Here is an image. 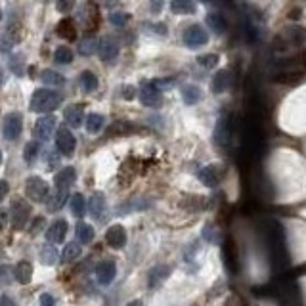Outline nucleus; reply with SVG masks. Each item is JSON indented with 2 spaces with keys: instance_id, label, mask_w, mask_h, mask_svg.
<instances>
[{
  "instance_id": "1",
  "label": "nucleus",
  "mask_w": 306,
  "mask_h": 306,
  "mask_svg": "<svg viewBox=\"0 0 306 306\" xmlns=\"http://www.w3.org/2000/svg\"><path fill=\"white\" fill-rule=\"evenodd\" d=\"M63 103V94L56 92V90H46V88H38L37 92L31 98V111L35 113H50L56 107Z\"/></svg>"
},
{
  "instance_id": "2",
  "label": "nucleus",
  "mask_w": 306,
  "mask_h": 306,
  "mask_svg": "<svg viewBox=\"0 0 306 306\" xmlns=\"http://www.w3.org/2000/svg\"><path fill=\"white\" fill-rule=\"evenodd\" d=\"M306 44V27L295 25V27H287L283 29L276 38H274V48L277 50H285L289 46H304Z\"/></svg>"
},
{
  "instance_id": "3",
  "label": "nucleus",
  "mask_w": 306,
  "mask_h": 306,
  "mask_svg": "<svg viewBox=\"0 0 306 306\" xmlns=\"http://www.w3.org/2000/svg\"><path fill=\"white\" fill-rule=\"evenodd\" d=\"M25 195L35 203H46L48 195H50L48 184L44 182L40 176H29L25 180Z\"/></svg>"
},
{
  "instance_id": "4",
  "label": "nucleus",
  "mask_w": 306,
  "mask_h": 306,
  "mask_svg": "<svg viewBox=\"0 0 306 306\" xmlns=\"http://www.w3.org/2000/svg\"><path fill=\"white\" fill-rule=\"evenodd\" d=\"M29 218H31V205L25 199H21V197L14 199L12 205H10V220H12L15 230H23Z\"/></svg>"
},
{
  "instance_id": "5",
  "label": "nucleus",
  "mask_w": 306,
  "mask_h": 306,
  "mask_svg": "<svg viewBox=\"0 0 306 306\" xmlns=\"http://www.w3.org/2000/svg\"><path fill=\"white\" fill-rule=\"evenodd\" d=\"M140 102L144 103L146 107H157L163 102V96H161V88L155 86L153 80H144L142 86L138 90Z\"/></svg>"
},
{
  "instance_id": "6",
  "label": "nucleus",
  "mask_w": 306,
  "mask_h": 306,
  "mask_svg": "<svg viewBox=\"0 0 306 306\" xmlns=\"http://www.w3.org/2000/svg\"><path fill=\"white\" fill-rule=\"evenodd\" d=\"M23 130V119L19 113H8L2 123V136L6 140H17Z\"/></svg>"
},
{
  "instance_id": "7",
  "label": "nucleus",
  "mask_w": 306,
  "mask_h": 306,
  "mask_svg": "<svg viewBox=\"0 0 306 306\" xmlns=\"http://www.w3.org/2000/svg\"><path fill=\"white\" fill-rule=\"evenodd\" d=\"M56 147H58V151L61 153V155H65V157H69V155H73L75 147H77V138H75V134L69 128H59L58 132H56Z\"/></svg>"
},
{
  "instance_id": "8",
  "label": "nucleus",
  "mask_w": 306,
  "mask_h": 306,
  "mask_svg": "<svg viewBox=\"0 0 306 306\" xmlns=\"http://www.w3.org/2000/svg\"><path fill=\"white\" fill-rule=\"evenodd\" d=\"M182 38L188 48H199V46L209 42V35H207V31L201 25H190L188 29L184 31Z\"/></svg>"
},
{
  "instance_id": "9",
  "label": "nucleus",
  "mask_w": 306,
  "mask_h": 306,
  "mask_svg": "<svg viewBox=\"0 0 306 306\" xmlns=\"http://www.w3.org/2000/svg\"><path fill=\"white\" fill-rule=\"evenodd\" d=\"M56 117L52 115H44L40 117L37 123H35V128H33V136H35V142H38V140H48L52 138V134H54V130H56Z\"/></svg>"
},
{
  "instance_id": "10",
  "label": "nucleus",
  "mask_w": 306,
  "mask_h": 306,
  "mask_svg": "<svg viewBox=\"0 0 306 306\" xmlns=\"http://www.w3.org/2000/svg\"><path fill=\"white\" fill-rule=\"evenodd\" d=\"M98 54H100L102 61L113 63L117 59V56H119V42L113 37H103L98 42Z\"/></svg>"
},
{
  "instance_id": "11",
  "label": "nucleus",
  "mask_w": 306,
  "mask_h": 306,
  "mask_svg": "<svg viewBox=\"0 0 306 306\" xmlns=\"http://www.w3.org/2000/svg\"><path fill=\"white\" fill-rule=\"evenodd\" d=\"M115 263L107 258V260H102V263L96 266V277H98V281L102 285H110L113 281V277H115Z\"/></svg>"
},
{
  "instance_id": "12",
  "label": "nucleus",
  "mask_w": 306,
  "mask_h": 306,
  "mask_svg": "<svg viewBox=\"0 0 306 306\" xmlns=\"http://www.w3.org/2000/svg\"><path fill=\"white\" fill-rule=\"evenodd\" d=\"M222 256H224V263H226L228 270L235 274V272L239 270V264H237V249H235V243H233L232 237L224 241V247H222Z\"/></svg>"
},
{
  "instance_id": "13",
  "label": "nucleus",
  "mask_w": 306,
  "mask_h": 306,
  "mask_svg": "<svg viewBox=\"0 0 306 306\" xmlns=\"http://www.w3.org/2000/svg\"><path fill=\"white\" fill-rule=\"evenodd\" d=\"M105 241H107V245L111 249H123L126 245V232H124V228L119 226V224L111 226L107 230V233H105Z\"/></svg>"
},
{
  "instance_id": "14",
  "label": "nucleus",
  "mask_w": 306,
  "mask_h": 306,
  "mask_svg": "<svg viewBox=\"0 0 306 306\" xmlns=\"http://www.w3.org/2000/svg\"><path fill=\"white\" fill-rule=\"evenodd\" d=\"M67 235V222L65 220H56L52 222L50 228L46 230V239L50 243H63Z\"/></svg>"
},
{
  "instance_id": "15",
  "label": "nucleus",
  "mask_w": 306,
  "mask_h": 306,
  "mask_svg": "<svg viewBox=\"0 0 306 306\" xmlns=\"http://www.w3.org/2000/svg\"><path fill=\"white\" fill-rule=\"evenodd\" d=\"M75 178H77V172H75L73 167H65L61 168L58 174L54 176V186H56V190H69V186L75 182Z\"/></svg>"
},
{
  "instance_id": "16",
  "label": "nucleus",
  "mask_w": 306,
  "mask_h": 306,
  "mask_svg": "<svg viewBox=\"0 0 306 306\" xmlns=\"http://www.w3.org/2000/svg\"><path fill=\"white\" fill-rule=\"evenodd\" d=\"M88 211H90V214H92L96 220H102V216L105 214V211H107V205H105V197H103V193L96 191L94 195L90 197V201H88Z\"/></svg>"
},
{
  "instance_id": "17",
  "label": "nucleus",
  "mask_w": 306,
  "mask_h": 306,
  "mask_svg": "<svg viewBox=\"0 0 306 306\" xmlns=\"http://www.w3.org/2000/svg\"><path fill=\"white\" fill-rule=\"evenodd\" d=\"M63 119H65V123L71 126V128H77L80 124L84 123V105H71V107H67L65 113H63Z\"/></svg>"
},
{
  "instance_id": "18",
  "label": "nucleus",
  "mask_w": 306,
  "mask_h": 306,
  "mask_svg": "<svg viewBox=\"0 0 306 306\" xmlns=\"http://www.w3.org/2000/svg\"><path fill=\"white\" fill-rule=\"evenodd\" d=\"M199 178H201V182L205 186H209V188H214V186H218L220 182V170L216 165H209V167H205L199 170Z\"/></svg>"
},
{
  "instance_id": "19",
  "label": "nucleus",
  "mask_w": 306,
  "mask_h": 306,
  "mask_svg": "<svg viewBox=\"0 0 306 306\" xmlns=\"http://www.w3.org/2000/svg\"><path fill=\"white\" fill-rule=\"evenodd\" d=\"M14 276L17 279V283L21 285H27L33 279V264L27 263V260H21V263L15 264V270H14Z\"/></svg>"
},
{
  "instance_id": "20",
  "label": "nucleus",
  "mask_w": 306,
  "mask_h": 306,
  "mask_svg": "<svg viewBox=\"0 0 306 306\" xmlns=\"http://www.w3.org/2000/svg\"><path fill=\"white\" fill-rule=\"evenodd\" d=\"M56 31H58L59 37L65 38V40H75V38H77V25H75V21L71 17H63V19L58 23Z\"/></svg>"
},
{
  "instance_id": "21",
  "label": "nucleus",
  "mask_w": 306,
  "mask_h": 306,
  "mask_svg": "<svg viewBox=\"0 0 306 306\" xmlns=\"http://www.w3.org/2000/svg\"><path fill=\"white\" fill-rule=\"evenodd\" d=\"M38 256H40V263H42L44 266H54V264H58L59 260L58 249L54 247V245H48V243L38 249Z\"/></svg>"
},
{
  "instance_id": "22",
  "label": "nucleus",
  "mask_w": 306,
  "mask_h": 306,
  "mask_svg": "<svg viewBox=\"0 0 306 306\" xmlns=\"http://www.w3.org/2000/svg\"><path fill=\"white\" fill-rule=\"evenodd\" d=\"M230 71H226V69H220L218 73L212 77V92L214 94H222V92H226V88L230 86Z\"/></svg>"
},
{
  "instance_id": "23",
  "label": "nucleus",
  "mask_w": 306,
  "mask_h": 306,
  "mask_svg": "<svg viewBox=\"0 0 306 306\" xmlns=\"http://www.w3.org/2000/svg\"><path fill=\"white\" fill-rule=\"evenodd\" d=\"M67 199H69V191L54 190V193H52V195H48V201H46V205H48V211H59V209L65 205Z\"/></svg>"
},
{
  "instance_id": "24",
  "label": "nucleus",
  "mask_w": 306,
  "mask_h": 306,
  "mask_svg": "<svg viewBox=\"0 0 306 306\" xmlns=\"http://www.w3.org/2000/svg\"><path fill=\"white\" fill-rule=\"evenodd\" d=\"M168 274H170V268H168V266H155V268H151L149 274H147V285H149V287H157Z\"/></svg>"
},
{
  "instance_id": "25",
  "label": "nucleus",
  "mask_w": 306,
  "mask_h": 306,
  "mask_svg": "<svg viewBox=\"0 0 306 306\" xmlns=\"http://www.w3.org/2000/svg\"><path fill=\"white\" fill-rule=\"evenodd\" d=\"M207 25H209V27H211L214 33L222 35V33L226 31V27H228V21H226V17H224L222 14H218V12H212V14L207 15Z\"/></svg>"
},
{
  "instance_id": "26",
  "label": "nucleus",
  "mask_w": 306,
  "mask_h": 306,
  "mask_svg": "<svg viewBox=\"0 0 306 306\" xmlns=\"http://www.w3.org/2000/svg\"><path fill=\"white\" fill-rule=\"evenodd\" d=\"M182 100L184 103H188V105H193L201 100V88L195 86V84H186L182 86Z\"/></svg>"
},
{
  "instance_id": "27",
  "label": "nucleus",
  "mask_w": 306,
  "mask_h": 306,
  "mask_svg": "<svg viewBox=\"0 0 306 306\" xmlns=\"http://www.w3.org/2000/svg\"><path fill=\"white\" fill-rule=\"evenodd\" d=\"M40 80H42L44 84H48V86H61L65 82L63 75L54 71V69H44L42 73H40Z\"/></svg>"
},
{
  "instance_id": "28",
  "label": "nucleus",
  "mask_w": 306,
  "mask_h": 306,
  "mask_svg": "<svg viewBox=\"0 0 306 306\" xmlns=\"http://www.w3.org/2000/svg\"><path fill=\"white\" fill-rule=\"evenodd\" d=\"M103 123H105L103 115H100V113H90V115H86V132L98 134V132L103 128Z\"/></svg>"
},
{
  "instance_id": "29",
  "label": "nucleus",
  "mask_w": 306,
  "mask_h": 306,
  "mask_svg": "<svg viewBox=\"0 0 306 306\" xmlns=\"http://www.w3.org/2000/svg\"><path fill=\"white\" fill-rule=\"evenodd\" d=\"M69 207H71V212L75 216H82L84 209H86V199L82 197V193H73L69 197Z\"/></svg>"
},
{
  "instance_id": "30",
  "label": "nucleus",
  "mask_w": 306,
  "mask_h": 306,
  "mask_svg": "<svg viewBox=\"0 0 306 306\" xmlns=\"http://www.w3.org/2000/svg\"><path fill=\"white\" fill-rule=\"evenodd\" d=\"M75 233H77V239L80 243H90V241L94 239V228L90 226V224H86V222H79Z\"/></svg>"
},
{
  "instance_id": "31",
  "label": "nucleus",
  "mask_w": 306,
  "mask_h": 306,
  "mask_svg": "<svg viewBox=\"0 0 306 306\" xmlns=\"http://www.w3.org/2000/svg\"><path fill=\"white\" fill-rule=\"evenodd\" d=\"M80 86L86 92H94L98 88V77H96L92 71H82L80 73Z\"/></svg>"
},
{
  "instance_id": "32",
  "label": "nucleus",
  "mask_w": 306,
  "mask_h": 306,
  "mask_svg": "<svg viewBox=\"0 0 306 306\" xmlns=\"http://www.w3.org/2000/svg\"><path fill=\"white\" fill-rule=\"evenodd\" d=\"M80 253H82V247H80L79 243L71 241V243H67L65 249H63V260H65V263H73V260H77L80 256Z\"/></svg>"
},
{
  "instance_id": "33",
  "label": "nucleus",
  "mask_w": 306,
  "mask_h": 306,
  "mask_svg": "<svg viewBox=\"0 0 306 306\" xmlns=\"http://www.w3.org/2000/svg\"><path fill=\"white\" fill-rule=\"evenodd\" d=\"M170 10L174 14H193L195 12V4H191L188 0H174L170 4Z\"/></svg>"
},
{
  "instance_id": "34",
  "label": "nucleus",
  "mask_w": 306,
  "mask_h": 306,
  "mask_svg": "<svg viewBox=\"0 0 306 306\" xmlns=\"http://www.w3.org/2000/svg\"><path fill=\"white\" fill-rule=\"evenodd\" d=\"M54 59L58 63H61V65H67V63L73 61V52H71V48H67V46H59L58 50L54 52Z\"/></svg>"
},
{
  "instance_id": "35",
  "label": "nucleus",
  "mask_w": 306,
  "mask_h": 306,
  "mask_svg": "<svg viewBox=\"0 0 306 306\" xmlns=\"http://www.w3.org/2000/svg\"><path fill=\"white\" fill-rule=\"evenodd\" d=\"M38 153H40V146H38V142H29L27 146L23 147V159L27 161V163H33V161H37Z\"/></svg>"
},
{
  "instance_id": "36",
  "label": "nucleus",
  "mask_w": 306,
  "mask_h": 306,
  "mask_svg": "<svg viewBox=\"0 0 306 306\" xmlns=\"http://www.w3.org/2000/svg\"><path fill=\"white\" fill-rule=\"evenodd\" d=\"M300 79H302V73H295V71H289V73H277L276 77H274V80L279 82V84H297Z\"/></svg>"
},
{
  "instance_id": "37",
  "label": "nucleus",
  "mask_w": 306,
  "mask_h": 306,
  "mask_svg": "<svg viewBox=\"0 0 306 306\" xmlns=\"http://www.w3.org/2000/svg\"><path fill=\"white\" fill-rule=\"evenodd\" d=\"M96 50H98V40H96L94 37L84 38V40L80 42V46H79V52L82 54V56H92Z\"/></svg>"
},
{
  "instance_id": "38",
  "label": "nucleus",
  "mask_w": 306,
  "mask_h": 306,
  "mask_svg": "<svg viewBox=\"0 0 306 306\" xmlns=\"http://www.w3.org/2000/svg\"><path fill=\"white\" fill-rule=\"evenodd\" d=\"M218 54H205V56H199L197 58V63L201 67H205V69H212V67L218 65Z\"/></svg>"
},
{
  "instance_id": "39",
  "label": "nucleus",
  "mask_w": 306,
  "mask_h": 306,
  "mask_svg": "<svg viewBox=\"0 0 306 306\" xmlns=\"http://www.w3.org/2000/svg\"><path fill=\"white\" fill-rule=\"evenodd\" d=\"M128 19H130V15L126 14V12H113V14L110 15V21L113 23V25H117V27H123Z\"/></svg>"
},
{
  "instance_id": "40",
  "label": "nucleus",
  "mask_w": 306,
  "mask_h": 306,
  "mask_svg": "<svg viewBox=\"0 0 306 306\" xmlns=\"http://www.w3.org/2000/svg\"><path fill=\"white\" fill-rule=\"evenodd\" d=\"M46 226V218L44 216H38V218H35V222H33V226H31V235H37L42 228Z\"/></svg>"
},
{
  "instance_id": "41",
  "label": "nucleus",
  "mask_w": 306,
  "mask_h": 306,
  "mask_svg": "<svg viewBox=\"0 0 306 306\" xmlns=\"http://www.w3.org/2000/svg\"><path fill=\"white\" fill-rule=\"evenodd\" d=\"M136 92H138V90H136L134 86H128V84H124L123 86V98L124 100H134V98H136Z\"/></svg>"
},
{
  "instance_id": "42",
  "label": "nucleus",
  "mask_w": 306,
  "mask_h": 306,
  "mask_svg": "<svg viewBox=\"0 0 306 306\" xmlns=\"http://www.w3.org/2000/svg\"><path fill=\"white\" fill-rule=\"evenodd\" d=\"M38 302H40V306H56L54 297L48 295V293H42V295H40V299H38Z\"/></svg>"
},
{
  "instance_id": "43",
  "label": "nucleus",
  "mask_w": 306,
  "mask_h": 306,
  "mask_svg": "<svg viewBox=\"0 0 306 306\" xmlns=\"http://www.w3.org/2000/svg\"><path fill=\"white\" fill-rule=\"evenodd\" d=\"M8 193H10V184L6 180H0V201L6 199Z\"/></svg>"
},
{
  "instance_id": "44",
  "label": "nucleus",
  "mask_w": 306,
  "mask_h": 306,
  "mask_svg": "<svg viewBox=\"0 0 306 306\" xmlns=\"http://www.w3.org/2000/svg\"><path fill=\"white\" fill-rule=\"evenodd\" d=\"M6 224H8V214L4 209H0V232L6 228Z\"/></svg>"
},
{
  "instance_id": "45",
  "label": "nucleus",
  "mask_w": 306,
  "mask_h": 306,
  "mask_svg": "<svg viewBox=\"0 0 306 306\" xmlns=\"http://www.w3.org/2000/svg\"><path fill=\"white\" fill-rule=\"evenodd\" d=\"M300 14H302L300 8H293V10H289V15H287V17H289V19H299Z\"/></svg>"
},
{
  "instance_id": "46",
  "label": "nucleus",
  "mask_w": 306,
  "mask_h": 306,
  "mask_svg": "<svg viewBox=\"0 0 306 306\" xmlns=\"http://www.w3.org/2000/svg\"><path fill=\"white\" fill-rule=\"evenodd\" d=\"M71 8H73V2H58V10H61V12H67Z\"/></svg>"
},
{
  "instance_id": "47",
  "label": "nucleus",
  "mask_w": 306,
  "mask_h": 306,
  "mask_svg": "<svg viewBox=\"0 0 306 306\" xmlns=\"http://www.w3.org/2000/svg\"><path fill=\"white\" fill-rule=\"evenodd\" d=\"M0 306H15V302H14L12 299H10L8 295H4V297L0 299Z\"/></svg>"
},
{
  "instance_id": "48",
  "label": "nucleus",
  "mask_w": 306,
  "mask_h": 306,
  "mask_svg": "<svg viewBox=\"0 0 306 306\" xmlns=\"http://www.w3.org/2000/svg\"><path fill=\"white\" fill-rule=\"evenodd\" d=\"M126 306H144V302H142V300H130Z\"/></svg>"
},
{
  "instance_id": "49",
  "label": "nucleus",
  "mask_w": 306,
  "mask_h": 306,
  "mask_svg": "<svg viewBox=\"0 0 306 306\" xmlns=\"http://www.w3.org/2000/svg\"><path fill=\"white\" fill-rule=\"evenodd\" d=\"M161 8H163V4H161V2H155V4H151V10H155V12H157V10H161Z\"/></svg>"
},
{
  "instance_id": "50",
  "label": "nucleus",
  "mask_w": 306,
  "mask_h": 306,
  "mask_svg": "<svg viewBox=\"0 0 306 306\" xmlns=\"http://www.w3.org/2000/svg\"><path fill=\"white\" fill-rule=\"evenodd\" d=\"M4 84V73H2V69H0V86Z\"/></svg>"
},
{
  "instance_id": "51",
  "label": "nucleus",
  "mask_w": 306,
  "mask_h": 306,
  "mask_svg": "<svg viewBox=\"0 0 306 306\" xmlns=\"http://www.w3.org/2000/svg\"><path fill=\"white\" fill-rule=\"evenodd\" d=\"M0 163H2V151H0Z\"/></svg>"
},
{
  "instance_id": "52",
  "label": "nucleus",
  "mask_w": 306,
  "mask_h": 306,
  "mask_svg": "<svg viewBox=\"0 0 306 306\" xmlns=\"http://www.w3.org/2000/svg\"><path fill=\"white\" fill-rule=\"evenodd\" d=\"M0 19H2V10H0Z\"/></svg>"
}]
</instances>
